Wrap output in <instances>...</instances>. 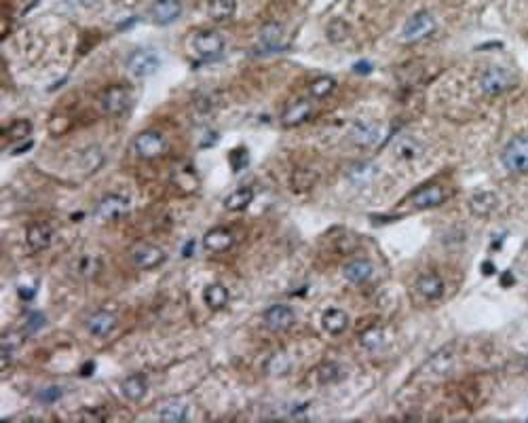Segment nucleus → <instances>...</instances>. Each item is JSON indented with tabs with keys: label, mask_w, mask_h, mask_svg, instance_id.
I'll list each match as a JSON object with an SVG mask.
<instances>
[{
	"label": "nucleus",
	"mask_w": 528,
	"mask_h": 423,
	"mask_svg": "<svg viewBox=\"0 0 528 423\" xmlns=\"http://www.w3.org/2000/svg\"><path fill=\"white\" fill-rule=\"evenodd\" d=\"M13 337H3V349H0V356H3V368L11 364L13 356H15V349H17V343L11 341Z\"/></svg>",
	"instance_id": "nucleus-41"
},
{
	"label": "nucleus",
	"mask_w": 528,
	"mask_h": 423,
	"mask_svg": "<svg viewBox=\"0 0 528 423\" xmlns=\"http://www.w3.org/2000/svg\"><path fill=\"white\" fill-rule=\"evenodd\" d=\"M296 320L294 309L288 305H273L271 309L264 311V326L271 333H283L288 330Z\"/></svg>",
	"instance_id": "nucleus-12"
},
{
	"label": "nucleus",
	"mask_w": 528,
	"mask_h": 423,
	"mask_svg": "<svg viewBox=\"0 0 528 423\" xmlns=\"http://www.w3.org/2000/svg\"><path fill=\"white\" fill-rule=\"evenodd\" d=\"M420 152H422V146L412 136H399L393 142V154L402 159V161H414L416 157H420Z\"/></svg>",
	"instance_id": "nucleus-22"
},
{
	"label": "nucleus",
	"mask_w": 528,
	"mask_h": 423,
	"mask_svg": "<svg viewBox=\"0 0 528 423\" xmlns=\"http://www.w3.org/2000/svg\"><path fill=\"white\" fill-rule=\"evenodd\" d=\"M484 273H486V276H490V273H493V264H490V262H486V264H484Z\"/></svg>",
	"instance_id": "nucleus-47"
},
{
	"label": "nucleus",
	"mask_w": 528,
	"mask_h": 423,
	"mask_svg": "<svg viewBox=\"0 0 528 423\" xmlns=\"http://www.w3.org/2000/svg\"><path fill=\"white\" fill-rule=\"evenodd\" d=\"M233 244H235V235L229 229H222V227H216V229L207 231L205 237H203V246L209 252H224Z\"/></svg>",
	"instance_id": "nucleus-19"
},
{
	"label": "nucleus",
	"mask_w": 528,
	"mask_h": 423,
	"mask_svg": "<svg viewBox=\"0 0 528 423\" xmlns=\"http://www.w3.org/2000/svg\"><path fill=\"white\" fill-rule=\"evenodd\" d=\"M322 326L330 335H343L349 326V315L343 309H328L322 317Z\"/></svg>",
	"instance_id": "nucleus-24"
},
{
	"label": "nucleus",
	"mask_w": 528,
	"mask_h": 423,
	"mask_svg": "<svg viewBox=\"0 0 528 423\" xmlns=\"http://www.w3.org/2000/svg\"><path fill=\"white\" fill-rule=\"evenodd\" d=\"M446 199V193L440 184H427V186H420L410 195V203L416 209H429V207H438L442 205Z\"/></svg>",
	"instance_id": "nucleus-13"
},
{
	"label": "nucleus",
	"mask_w": 528,
	"mask_h": 423,
	"mask_svg": "<svg viewBox=\"0 0 528 423\" xmlns=\"http://www.w3.org/2000/svg\"><path fill=\"white\" fill-rule=\"evenodd\" d=\"M165 146H167V142H165L163 134H158V131H142L140 136H135V140L131 144L133 152L140 159H154L158 154H163Z\"/></svg>",
	"instance_id": "nucleus-8"
},
{
	"label": "nucleus",
	"mask_w": 528,
	"mask_h": 423,
	"mask_svg": "<svg viewBox=\"0 0 528 423\" xmlns=\"http://www.w3.org/2000/svg\"><path fill=\"white\" fill-rule=\"evenodd\" d=\"M104 163V152L97 146H89L81 152V166L85 172H95Z\"/></svg>",
	"instance_id": "nucleus-34"
},
{
	"label": "nucleus",
	"mask_w": 528,
	"mask_h": 423,
	"mask_svg": "<svg viewBox=\"0 0 528 423\" xmlns=\"http://www.w3.org/2000/svg\"><path fill=\"white\" fill-rule=\"evenodd\" d=\"M186 417H188V404L182 402V400H170L158 408V419H163V421L180 423Z\"/></svg>",
	"instance_id": "nucleus-28"
},
{
	"label": "nucleus",
	"mask_w": 528,
	"mask_h": 423,
	"mask_svg": "<svg viewBox=\"0 0 528 423\" xmlns=\"http://www.w3.org/2000/svg\"><path fill=\"white\" fill-rule=\"evenodd\" d=\"M434 30H436L434 15L427 11H418L406 22V26L402 30V40L404 42H418L422 38H427L429 34H434Z\"/></svg>",
	"instance_id": "nucleus-4"
},
{
	"label": "nucleus",
	"mask_w": 528,
	"mask_h": 423,
	"mask_svg": "<svg viewBox=\"0 0 528 423\" xmlns=\"http://www.w3.org/2000/svg\"><path fill=\"white\" fill-rule=\"evenodd\" d=\"M117 326V317L110 311H95L87 320V330L93 337H108Z\"/></svg>",
	"instance_id": "nucleus-17"
},
{
	"label": "nucleus",
	"mask_w": 528,
	"mask_h": 423,
	"mask_svg": "<svg viewBox=\"0 0 528 423\" xmlns=\"http://www.w3.org/2000/svg\"><path fill=\"white\" fill-rule=\"evenodd\" d=\"M148 15L156 26H170L182 15V3L180 0H154L148 9Z\"/></svg>",
	"instance_id": "nucleus-10"
},
{
	"label": "nucleus",
	"mask_w": 528,
	"mask_h": 423,
	"mask_svg": "<svg viewBox=\"0 0 528 423\" xmlns=\"http://www.w3.org/2000/svg\"><path fill=\"white\" fill-rule=\"evenodd\" d=\"M30 129H32V125L28 123V121H15L13 125H9L7 127V138L9 140H24L28 134H30Z\"/></svg>",
	"instance_id": "nucleus-38"
},
{
	"label": "nucleus",
	"mask_w": 528,
	"mask_h": 423,
	"mask_svg": "<svg viewBox=\"0 0 528 423\" xmlns=\"http://www.w3.org/2000/svg\"><path fill=\"white\" fill-rule=\"evenodd\" d=\"M93 370H95V362H89V364H85V366L81 368V375H83V377H91Z\"/></svg>",
	"instance_id": "nucleus-45"
},
{
	"label": "nucleus",
	"mask_w": 528,
	"mask_h": 423,
	"mask_svg": "<svg viewBox=\"0 0 528 423\" xmlns=\"http://www.w3.org/2000/svg\"><path fill=\"white\" fill-rule=\"evenodd\" d=\"M281 38H283V28H281V24H275V22H271V24H267V26H262V30H260V34H258L260 47H262L264 51H267V53L283 51L286 47L281 45Z\"/></svg>",
	"instance_id": "nucleus-15"
},
{
	"label": "nucleus",
	"mask_w": 528,
	"mask_h": 423,
	"mask_svg": "<svg viewBox=\"0 0 528 423\" xmlns=\"http://www.w3.org/2000/svg\"><path fill=\"white\" fill-rule=\"evenodd\" d=\"M452 360H454V356H452L450 347L440 349L438 353H434L429 358V362L425 364V370H429V375H446L452 366Z\"/></svg>",
	"instance_id": "nucleus-27"
},
{
	"label": "nucleus",
	"mask_w": 528,
	"mask_h": 423,
	"mask_svg": "<svg viewBox=\"0 0 528 423\" xmlns=\"http://www.w3.org/2000/svg\"><path fill=\"white\" fill-rule=\"evenodd\" d=\"M192 250H195V241H188L186 246H184V250H182V256H192Z\"/></svg>",
	"instance_id": "nucleus-46"
},
{
	"label": "nucleus",
	"mask_w": 528,
	"mask_h": 423,
	"mask_svg": "<svg viewBox=\"0 0 528 423\" xmlns=\"http://www.w3.org/2000/svg\"><path fill=\"white\" fill-rule=\"evenodd\" d=\"M127 212H129V199L123 195L110 193L97 201L93 214L97 221H117V218L125 216Z\"/></svg>",
	"instance_id": "nucleus-6"
},
{
	"label": "nucleus",
	"mask_w": 528,
	"mask_h": 423,
	"mask_svg": "<svg viewBox=\"0 0 528 423\" xmlns=\"http://www.w3.org/2000/svg\"><path fill=\"white\" fill-rule=\"evenodd\" d=\"M131 91L125 85H113L99 95V109L104 115H121L129 109Z\"/></svg>",
	"instance_id": "nucleus-3"
},
{
	"label": "nucleus",
	"mask_w": 528,
	"mask_h": 423,
	"mask_svg": "<svg viewBox=\"0 0 528 423\" xmlns=\"http://www.w3.org/2000/svg\"><path fill=\"white\" fill-rule=\"evenodd\" d=\"M17 292H19V296H22L24 301H30V298H34V294H36V288H30V286H22Z\"/></svg>",
	"instance_id": "nucleus-44"
},
{
	"label": "nucleus",
	"mask_w": 528,
	"mask_h": 423,
	"mask_svg": "<svg viewBox=\"0 0 528 423\" xmlns=\"http://www.w3.org/2000/svg\"><path fill=\"white\" fill-rule=\"evenodd\" d=\"M336 89V81L332 79V77H320V79H315L311 85H308V91H311V95L313 97H328L332 91Z\"/></svg>",
	"instance_id": "nucleus-36"
},
{
	"label": "nucleus",
	"mask_w": 528,
	"mask_h": 423,
	"mask_svg": "<svg viewBox=\"0 0 528 423\" xmlns=\"http://www.w3.org/2000/svg\"><path fill=\"white\" fill-rule=\"evenodd\" d=\"M349 140L359 148H370L381 140V125L374 121H357L349 129Z\"/></svg>",
	"instance_id": "nucleus-11"
},
{
	"label": "nucleus",
	"mask_w": 528,
	"mask_h": 423,
	"mask_svg": "<svg viewBox=\"0 0 528 423\" xmlns=\"http://www.w3.org/2000/svg\"><path fill=\"white\" fill-rule=\"evenodd\" d=\"M497 201H499V199H497L495 193H490V191H480V193H475V195L469 199V209H471L473 216L486 218V216L493 214V209L497 207Z\"/></svg>",
	"instance_id": "nucleus-18"
},
{
	"label": "nucleus",
	"mask_w": 528,
	"mask_h": 423,
	"mask_svg": "<svg viewBox=\"0 0 528 423\" xmlns=\"http://www.w3.org/2000/svg\"><path fill=\"white\" fill-rule=\"evenodd\" d=\"M292 364H294V362H292V358H290L288 353L277 351V353H273V356L267 360V364H264V370H267V373L273 375V377H283V375L290 373Z\"/></svg>",
	"instance_id": "nucleus-29"
},
{
	"label": "nucleus",
	"mask_w": 528,
	"mask_h": 423,
	"mask_svg": "<svg viewBox=\"0 0 528 423\" xmlns=\"http://www.w3.org/2000/svg\"><path fill=\"white\" fill-rule=\"evenodd\" d=\"M359 345H361L365 351H377V349H381V347L385 345V330L379 328V326L368 328L365 333H361Z\"/></svg>",
	"instance_id": "nucleus-31"
},
{
	"label": "nucleus",
	"mask_w": 528,
	"mask_h": 423,
	"mask_svg": "<svg viewBox=\"0 0 528 423\" xmlns=\"http://www.w3.org/2000/svg\"><path fill=\"white\" fill-rule=\"evenodd\" d=\"M158 58L156 53L150 49H138L127 58V70L135 77V79H146L152 77L158 70Z\"/></svg>",
	"instance_id": "nucleus-7"
},
{
	"label": "nucleus",
	"mask_w": 528,
	"mask_h": 423,
	"mask_svg": "<svg viewBox=\"0 0 528 423\" xmlns=\"http://www.w3.org/2000/svg\"><path fill=\"white\" fill-rule=\"evenodd\" d=\"M513 83H515L513 74L503 66H493V68L484 70L480 77V89H482V93H486L490 97L505 93Z\"/></svg>",
	"instance_id": "nucleus-2"
},
{
	"label": "nucleus",
	"mask_w": 528,
	"mask_h": 423,
	"mask_svg": "<svg viewBox=\"0 0 528 423\" xmlns=\"http://www.w3.org/2000/svg\"><path fill=\"white\" fill-rule=\"evenodd\" d=\"M326 34H328V40H330V42H343V40L349 36V24L343 22V19H334V22L328 24Z\"/></svg>",
	"instance_id": "nucleus-37"
},
{
	"label": "nucleus",
	"mask_w": 528,
	"mask_h": 423,
	"mask_svg": "<svg viewBox=\"0 0 528 423\" xmlns=\"http://www.w3.org/2000/svg\"><path fill=\"white\" fill-rule=\"evenodd\" d=\"M353 70H355L357 74H368V72H372V66H370V62H357V64L353 66Z\"/></svg>",
	"instance_id": "nucleus-43"
},
{
	"label": "nucleus",
	"mask_w": 528,
	"mask_h": 423,
	"mask_svg": "<svg viewBox=\"0 0 528 423\" xmlns=\"http://www.w3.org/2000/svg\"><path fill=\"white\" fill-rule=\"evenodd\" d=\"M311 111H313V106H311L308 99H298V102H294V104L290 106V109L283 113L281 123H283L286 127H296V125L304 123V121L311 117Z\"/></svg>",
	"instance_id": "nucleus-23"
},
{
	"label": "nucleus",
	"mask_w": 528,
	"mask_h": 423,
	"mask_svg": "<svg viewBox=\"0 0 528 423\" xmlns=\"http://www.w3.org/2000/svg\"><path fill=\"white\" fill-rule=\"evenodd\" d=\"M53 237H56V233H53V229L47 225V223H36L28 229L26 233V239H28V246L34 250V252H42L47 250L51 244H53Z\"/></svg>",
	"instance_id": "nucleus-16"
},
{
	"label": "nucleus",
	"mask_w": 528,
	"mask_h": 423,
	"mask_svg": "<svg viewBox=\"0 0 528 423\" xmlns=\"http://www.w3.org/2000/svg\"><path fill=\"white\" fill-rule=\"evenodd\" d=\"M207 11H209L211 19L224 22V19L233 17V13H235V0H209Z\"/></svg>",
	"instance_id": "nucleus-32"
},
{
	"label": "nucleus",
	"mask_w": 528,
	"mask_h": 423,
	"mask_svg": "<svg viewBox=\"0 0 528 423\" xmlns=\"http://www.w3.org/2000/svg\"><path fill=\"white\" fill-rule=\"evenodd\" d=\"M146 392H148V381H146L144 375H129V377H125L123 383H121V394H123L129 402H140V400H144Z\"/></svg>",
	"instance_id": "nucleus-21"
},
{
	"label": "nucleus",
	"mask_w": 528,
	"mask_h": 423,
	"mask_svg": "<svg viewBox=\"0 0 528 423\" xmlns=\"http://www.w3.org/2000/svg\"><path fill=\"white\" fill-rule=\"evenodd\" d=\"M229 161H231V168H233V172H239V170H243V168L247 166V161H249L247 150H245V148H235V150H231V154H229Z\"/></svg>",
	"instance_id": "nucleus-39"
},
{
	"label": "nucleus",
	"mask_w": 528,
	"mask_h": 423,
	"mask_svg": "<svg viewBox=\"0 0 528 423\" xmlns=\"http://www.w3.org/2000/svg\"><path fill=\"white\" fill-rule=\"evenodd\" d=\"M62 388H58V385H51V388H44V390H40L38 392V402H42V404H53V402H58L60 398H62Z\"/></svg>",
	"instance_id": "nucleus-40"
},
{
	"label": "nucleus",
	"mask_w": 528,
	"mask_h": 423,
	"mask_svg": "<svg viewBox=\"0 0 528 423\" xmlns=\"http://www.w3.org/2000/svg\"><path fill=\"white\" fill-rule=\"evenodd\" d=\"M192 49L203 62H214L224 53V38L218 32H199L192 38Z\"/></svg>",
	"instance_id": "nucleus-5"
},
{
	"label": "nucleus",
	"mask_w": 528,
	"mask_h": 423,
	"mask_svg": "<svg viewBox=\"0 0 528 423\" xmlns=\"http://www.w3.org/2000/svg\"><path fill=\"white\" fill-rule=\"evenodd\" d=\"M76 276L81 278H95L101 269V260L93 254H85L76 260Z\"/></svg>",
	"instance_id": "nucleus-33"
},
{
	"label": "nucleus",
	"mask_w": 528,
	"mask_h": 423,
	"mask_svg": "<svg viewBox=\"0 0 528 423\" xmlns=\"http://www.w3.org/2000/svg\"><path fill=\"white\" fill-rule=\"evenodd\" d=\"M416 292H418L422 298L436 301V298H440V296L444 294V280H442L440 276H436V273L420 276V278L416 280Z\"/></svg>",
	"instance_id": "nucleus-20"
},
{
	"label": "nucleus",
	"mask_w": 528,
	"mask_h": 423,
	"mask_svg": "<svg viewBox=\"0 0 528 423\" xmlns=\"http://www.w3.org/2000/svg\"><path fill=\"white\" fill-rule=\"evenodd\" d=\"M503 166L513 174H526L528 172V136H515L507 142L503 154Z\"/></svg>",
	"instance_id": "nucleus-1"
},
{
	"label": "nucleus",
	"mask_w": 528,
	"mask_h": 423,
	"mask_svg": "<svg viewBox=\"0 0 528 423\" xmlns=\"http://www.w3.org/2000/svg\"><path fill=\"white\" fill-rule=\"evenodd\" d=\"M251 199H254V191L247 189V186H243V189L233 191V193L224 199V207H226L229 212H241V209H245V207L251 203Z\"/></svg>",
	"instance_id": "nucleus-30"
},
{
	"label": "nucleus",
	"mask_w": 528,
	"mask_h": 423,
	"mask_svg": "<svg viewBox=\"0 0 528 423\" xmlns=\"http://www.w3.org/2000/svg\"><path fill=\"white\" fill-rule=\"evenodd\" d=\"M343 273L351 284H365L370 278L374 276V264L370 262L368 258H355V260L345 264Z\"/></svg>",
	"instance_id": "nucleus-14"
},
{
	"label": "nucleus",
	"mask_w": 528,
	"mask_h": 423,
	"mask_svg": "<svg viewBox=\"0 0 528 423\" xmlns=\"http://www.w3.org/2000/svg\"><path fill=\"white\" fill-rule=\"evenodd\" d=\"M379 176V166L370 163V161H361V163H355L349 172H347V178L355 184V186H363V184H370L374 178Z\"/></svg>",
	"instance_id": "nucleus-25"
},
{
	"label": "nucleus",
	"mask_w": 528,
	"mask_h": 423,
	"mask_svg": "<svg viewBox=\"0 0 528 423\" xmlns=\"http://www.w3.org/2000/svg\"><path fill=\"white\" fill-rule=\"evenodd\" d=\"M203 301L209 309H224L229 305V288L224 284H209L203 292Z\"/></svg>",
	"instance_id": "nucleus-26"
},
{
	"label": "nucleus",
	"mask_w": 528,
	"mask_h": 423,
	"mask_svg": "<svg viewBox=\"0 0 528 423\" xmlns=\"http://www.w3.org/2000/svg\"><path fill=\"white\" fill-rule=\"evenodd\" d=\"M42 326H44V315L42 313L34 311V313L28 315V320H26V330L28 333H38Z\"/></svg>",
	"instance_id": "nucleus-42"
},
{
	"label": "nucleus",
	"mask_w": 528,
	"mask_h": 423,
	"mask_svg": "<svg viewBox=\"0 0 528 423\" xmlns=\"http://www.w3.org/2000/svg\"><path fill=\"white\" fill-rule=\"evenodd\" d=\"M131 260L138 269L148 271V269H154V267H158V264L165 262V252L152 244H138L131 250Z\"/></svg>",
	"instance_id": "nucleus-9"
},
{
	"label": "nucleus",
	"mask_w": 528,
	"mask_h": 423,
	"mask_svg": "<svg viewBox=\"0 0 528 423\" xmlns=\"http://www.w3.org/2000/svg\"><path fill=\"white\" fill-rule=\"evenodd\" d=\"M340 379H345V368L336 362H326L320 368V381L330 385V383H338Z\"/></svg>",
	"instance_id": "nucleus-35"
}]
</instances>
